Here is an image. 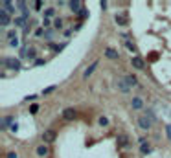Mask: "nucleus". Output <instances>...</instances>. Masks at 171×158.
Here are the masks:
<instances>
[{
    "label": "nucleus",
    "instance_id": "4468645a",
    "mask_svg": "<svg viewBox=\"0 0 171 158\" xmlns=\"http://www.w3.org/2000/svg\"><path fill=\"white\" fill-rule=\"evenodd\" d=\"M123 79L127 81V85H129V86H136V85H138V81H136V77H134V76H125Z\"/></svg>",
    "mask_w": 171,
    "mask_h": 158
},
{
    "label": "nucleus",
    "instance_id": "2f4dec72",
    "mask_svg": "<svg viewBox=\"0 0 171 158\" xmlns=\"http://www.w3.org/2000/svg\"><path fill=\"white\" fill-rule=\"evenodd\" d=\"M35 66H44V59H37L35 61Z\"/></svg>",
    "mask_w": 171,
    "mask_h": 158
},
{
    "label": "nucleus",
    "instance_id": "6e6552de",
    "mask_svg": "<svg viewBox=\"0 0 171 158\" xmlns=\"http://www.w3.org/2000/svg\"><path fill=\"white\" fill-rule=\"evenodd\" d=\"M131 107H133V110H140V108H143V101H142V98H133Z\"/></svg>",
    "mask_w": 171,
    "mask_h": 158
},
{
    "label": "nucleus",
    "instance_id": "9d476101",
    "mask_svg": "<svg viewBox=\"0 0 171 158\" xmlns=\"http://www.w3.org/2000/svg\"><path fill=\"white\" fill-rule=\"evenodd\" d=\"M70 9L74 13H81L83 9V2H79V0H76V2H70Z\"/></svg>",
    "mask_w": 171,
    "mask_h": 158
},
{
    "label": "nucleus",
    "instance_id": "c756f323",
    "mask_svg": "<svg viewBox=\"0 0 171 158\" xmlns=\"http://www.w3.org/2000/svg\"><path fill=\"white\" fill-rule=\"evenodd\" d=\"M42 26H44V28H48V26H50V18H46V17H44V20H42Z\"/></svg>",
    "mask_w": 171,
    "mask_h": 158
},
{
    "label": "nucleus",
    "instance_id": "a211bd4d",
    "mask_svg": "<svg viewBox=\"0 0 171 158\" xmlns=\"http://www.w3.org/2000/svg\"><path fill=\"white\" fill-rule=\"evenodd\" d=\"M28 59H31V61H37V52H35L33 48H30V52H28Z\"/></svg>",
    "mask_w": 171,
    "mask_h": 158
},
{
    "label": "nucleus",
    "instance_id": "423d86ee",
    "mask_svg": "<svg viewBox=\"0 0 171 158\" xmlns=\"http://www.w3.org/2000/svg\"><path fill=\"white\" fill-rule=\"evenodd\" d=\"M138 125H140L142 129H149V127H151V120H149L147 116H140V118H138Z\"/></svg>",
    "mask_w": 171,
    "mask_h": 158
},
{
    "label": "nucleus",
    "instance_id": "72a5a7b5",
    "mask_svg": "<svg viewBox=\"0 0 171 158\" xmlns=\"http://www.w3.org/2000/svg\"><path fill=\"white\" fill-rule=\"evenodd\" d=\"M9 129H11V131H13V132H17V131H18V125H17V123H13V125H11V127H9Z\"/></svg>",
    "mask_w": 171,
    "mask_h": 158
},
{
    "label": "nucleus",
    "instance_id": "5701e85b",
    "mask_svg": "<svg viewBox=\"0 0 171 158\" xmlns=\"http://www.w3.org/2000/svg\"><path fill=\"white\" fill-rule=\"evenodd\" d=\"M54 26H55L57 30H61V28H63V18H55V22H54Z\"/></svg>",
    "mask_w": 171,
    "mask_h": 158
},
{
    "label": "nucleus",
    "instance_id": "7ed1b4c3",
    "mask_svg": "<svg viewBox=\"0 0 171 158\" xmlns=\"http://www.w3.org/2000/svg\"><path fill=\"white\" fill-rule=\"evenodd\" d=\"M4 63H6L8 68H11V70H18V68H20V61H18V59L9 57V59H4Z\"/></svg>",
    "mask_w": 171,
    "mask_h": 158
},
{
    "label": "nucleus",
    "instance_id": "f8f14e48",
    "mask_svg": "<svg viewBox=\"0 0 171 158\" xmlns=\"http://www.w3.org/2000/svg\"><path fill=\"white\" fill-rule=\"evenodd\" d=\"M15 26L26 28V26H28V24H26V18H24V17H15Z\"/></svg>",
    "mask_w": 171,
    "mask_h": 158
},
{
    "label": "nucleus",
    "instance_id": "4be33fe9",
    "mask_svg": "<svg viewBox=\"0 0 171 158\" xmlns=\"http://www.w3.org/2000/svg\"><path fill=\"white\" fill-rule=\"evenodd\" d=\"M39 108H41V107H39L37 103H33V105L30 107V112H31V114H37V112H39Z\"/></svg>",
    "mask_w": 171,
    "mask_h": 158
},
{
    "label": "nucleus",
    "instance_id": "f03ea898",
    "mask_svg": "<svg viewBox=\"0 0 171 158\" xmlns=\"http://www.w3.org/2000/svg\"><path fill=\"white\" fill-rule=\"evenodd\" d=\"M116 86L120 88V92H121V94H129V90H131V86L127 85L125 79H118V81H116Z\"/></svg>",
    "mask_w": 171,
    "mask_h": 158
},
{
    "label": "nucleus",
    "instance_id": "b1692460",
    "mask_svg": "<svg viewBox=\"0 0 171 158\" xmlns=\"http://www.w3.org/2000/svg\"><path fill=\"white\" fill-rule=\"evenodd\" d=\"M116 22H118L120 26H125V24H127V20H125L123 17H116Z\"/></svg>",
    "mask_w": 171,
    "mask_h": 158
},
{
    "label": "nucleus",
    "instance_id": "20e7f679",
    "mask_svg": "<svg viewBox=\"0 0 171 158\" xmlns=\"http://www.w3.org/2000/svg\"><path fill=\"white\" fill-rule=\"evenodd\" d=\"M63 118H64L66 121H72V120L76 118V108H70V107L64 108V110H63Z\"/></svg>",
    "mask_w": 171,
    "mask_h": 158
},
{
    "label": "nucleus",
    "instance_id": "6ab92c4d",
    "mask_svg": "<svg viewBox=\"0 0 171 158\" xmlns=\"http://www.w3.org/2000/svg\"><path fill=\"white\" fill-rule=\"evenodd\" d=\"M55 88H57V86H55V85H52V86H48V88H44V90H42V94H44V96H48V94H52V92H54V90H55Z\"/></svg>",
    "mask_w": 171,
    "mask_h": 158
},
{
    "label": "nucleus",
    "instance_id": "a878e982",
    "mask_svg": "<svg viewBox=\"0 0 171 158\" xmlns=\"http://www.w3.org/2000/svg\"><path fill=\"white\" fill-rule=\"evenodd\" d=\"M35 9H37V11L42 9V0H37V2H35Z\"/></svg>",
    "mask_w": 171,
    "mask_h": 158
},
{
    "label": "nucleus",
    "instance_id": "f257e3e1",
    "mask_svg": "<svg viewBox=\"0 0 171 158\" xmlns=\"http://www.w3.org/2000/svg\"><path fill=\"white\" fill-rule=\"evenodd\" d=\"M57 138V132L54 131V129H46L44 132H42V140L44 142H54Z\"/></svg>",
    "mask_w": 171,
    "mask_h": 158
},
{
    "label": "nucleus",
    "instance_id": "393cba45",
    "mask_svg": "<svg viewBox=\"0 0 171 158\" xmlns=\"http://www.w3.org/2000/svg\"><path fill=\"white\" fill-rule=\"evenodd\" d=\"M125 44H127V48H129V52H136V46H134V44H133V42H129V40H127Z\"/></svg>",
    "mask_w": 171,
    "mask_h": 158
},
{
    "label": "nucleus",
    "instance_id": "ddd939ff",
    "mask_svg": "<svg viewBox=\"0 0 171 158\" xmlns=\"http://www.w3.org/2000/svg\"><path fill=\"white\" fill-rule=\"evenodd\" d=\"M105 55H107L109 59H118V52H116L114 48H107V50H105Z\"/></svg>",
    "mask_w": 171,
    "mask_h": 158
},
{
    "label": "nucleus",
    "instance_id": "1a4fd4ad",
    "mask_svg": "<svg viewBox=\"0 0 171 158\" xmlns=\"http://www.w3.org/2000/svg\"><path fill=\"white\" fill-rule=\"evenodd\" d=\"M13 116H6V118H2V121H0V127L2 129H8V127H11L13 125Z\"/></svg>",
    "mask_w": 171,
    "mask_h": 158
},
{
    "label": "nucleus",
    "instance_id": "bb28decb",
    "mask_svg": "<svg viewBox=\"0 0 171 158\" xmlns=\"http://www.w3.org/2000/svg\"><path fill=\"white\" fill-rule=\"evenodd\" d=\"M166 132H167V138L171 140V123H167V125H166Z\"/></svg>",
    "mask_w": 171,
    "mask_h": 158
},
{
    "label": "nucleus",
    "instance_id": "7c9ffc66",
    "mask_svg": "<svg viewBox=\"0 0 171 158\" xmlns=\"http://www.w3.org/2000/svg\"><path fill=\"white\" fill-rule=\"evenodd\" d=\"M42 33H44V30H42V28H37V31H35V35H37V37H42Z\"/></svg>",
    "mask_w": 171,
    "mask_h": 158
},
{
    "label": "nucleus",
    "instance_id": "f704fd0d",
    "mask_svg": "<svg viewBox=\"0 0 171 158\" xmlns=\"http://www.w3.org/2000/svg\"><path fill=\"white\" fill-rule=\"evenodd\" d=\"M11 42V46H18V39H13V40H9Z\"/></svg>",
    "mask_w": 171,
    "mask_h": 158
},
{
    "label": "nucleus",
    "instance_id": "9b49d317",
    "mask_svg": "<svg viewBox=\"0 0 171 158\" xmlns=\"http://www.w3.org/2000/svg\"><path fill=\"white\" fill-rule=\"evenodd\" d=\"M131 64L134 66L136 70H142L143 68V59L142 57H133V61H131Z\"/></svg>",
    "mask_w": 171,
    "mask_h": 158
},
{
    "label": "nucleus",
    "instance_id": "0eeeda50",
    "mask_svg": "<svg viewBox=\"0 0 171 158\" xmlns=\"http://www.w3.org/2000/svg\"><path fill=\"white\" fill-rule=\"evenodd\" d=\"M97 64H100V63H97V61H94V63H92V64L88 66V68H87V70L83 72V79H88V76H90V74H92V72H94V70L97 68Z\"/></svg>",
    "mask_w": 171,
    "mask_h": 158
},
{
    "label": "nucleus",
    "instance_id": "412c9836",
    "mask_svg": "<svg viewBox=\"0 0 171 158\" xmlns=\"http://www.w3.org/2000/svg\"><path fill=\"white\" fill-rule=\"evenodd\" d=\"M97 123H100V125H101V127H107V125H109V120H107V118H105V116H101V118H100V120H97Z\"/></svg>",
    "mask_w": 171,
    "mask_h": 158
},
{
    "label": "nucleus",
    "instance_id": "cd10ccee",
    "mask_svg": "<svg viewBox=\"0 0 171 158\" xmlns=\"http://www.w3.org/2000/svg\"><path fill=\"white\" fill-rule=\"evenodd\" d=\"M87 15H88V11L83 8V9H81V13H79V18H87Z\"/></svg>",
    "mask_w": 171,
    "mask_h": 158
},
{
    "label": "nucleus",
    "instance_id": "473e14b6",
    "mask_svg": "<svg viewBox=\"0 0 171 158\" xmlns=\"http://www.w3.org/2000/svg\"><path fill=\"white\" fill-rule=\"evenodd\" d=\"M8 158H18V154H17V153H13V151H11V153H8Z\"/></svg>",
    "mask_w": 171,
    "mask_h": 158
},
{
    "label": "nucleus",
    "instance_id": "39448f33",
    "mask_svg": "<svg viewBox=\"0 0 171 158\" xmlns=\"http://www.w3.org/2000/svg\"><path fill=\"white\" fill-rule=\"evenodd\" d=\"M0 24H2V26H9L11 24V17L4 9H0Z\"/></svg>",
    "mask_w": 171,
    "mask_h": 158
},
{
    "label": "nucleus",
    "instance_id": "2eb2a0df",
    "mask_svg": "<svg viewBox=\"0 0 171 158\" xmlns=\"http://www.w3.org/2000/svg\"><path fill=\"white\" fill-rule=\"evenodd\" d=\"M2 9L6 13H9V11H13V4L9 2V0H4V2H2Z\"/></svg>",
    "mask_w": 171,
    "mask_h": 158
},
{
    "label": "nucleus",
    "instance_id": "dca6fc26",
    "mask_svg": "<svg viewBox=\"0 0 171 158\" xmlns=\"http://www.w3.org/2000/svg\"><path fill=\"white\" fill-rule=\"evenodd\" d=\"M48 154V147L46 145H39L37 147V156H46Z\"/></svg>",
    "mask_w": 171,
    "mask_h": 158
},
{
    "label": "nucleus",
    "instance_id": "f3484780",
    "mask_svg": "<svg viewBox=\"0 0 171 158\" xmlns=\"http://www.w3.org/2000/svg\"><path fill=\"white\" fill-rule=\"evenodd\" d=\"M140 151H142L143 154H147V153L151 151V147H149V143H142V145H140Z\"/></svg>",
    "mask_w": 171,
    "mask_h": 158
},
{
    "label": "nucleus",
    "instance_id": "aec40b11",
    "mask_svg": "<svg viewBox=\"0 0 171 158\" xmlns=\"http://www.w3.org/2000/svg\"><path fill=\"white\" fill-rule=\"evenodd\" d=\"M118 142H120V145H121V147H125V145L129 143V140H127V136H120V138H118Z\"/></svg>",
    "mask_w": 171,
    "mask_h": 158
},
{
    "label": "nucleus",
    "instance_id": "c85d7f7f",
    "mask_svg": "<svg viewBox=\"0 0 171 158\" xmlns=\"http://www.w3.org/2000/svg\"><path fill=\"white\" fill-rule=\"evenodd\" d=\"M44 15H46V18H48V17H52V15H54V9H52V8H50V9H46Z\"/></svg>",
    "mask_w": 171,
    "mask_h": 158
}]
</instances>
